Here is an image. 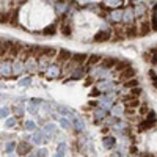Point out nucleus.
Segmentation results:
<instances>
[{"label": "nucleus", "mask_w": 157, "mask_h": 157, "mask_svg": "<svg viewBox=\"0 0 157 157\" xmlns=\"http://www.w3.org/2000/svg\"><path fill=\"white\" fill-rule=\"evenodd\" d=\"M108 38H110V30H101L94 35L93 41L94 43H104V41H108Z\"/></svg>", "instance_id": "nucleus-1"}, {"label": "nucleus", "mask_w": 157, "mask_h": 157, "mask_svg": "<svg viewBox=\"0 0 157 157\" xmlns=\"http://www.w3.org/2000/svg\"><path fill=\"white\" fill-rule=\"evenodd\" d=\"M20 49H22V46H20L19 43H11L10 44V49H8V55L10 57H17Z\"/></svg>", "instance_id": "nucleus-2"}, {"label": "nucleus", "mask_w": 157, "mask_h": 157, "mask_svg": "<svg viewBox=\"0 0 157 157\" xmlns=\"http://www.w3.org/2000/svg\"><path fill=\"white\" fill-rule=\"evenodd\" d=\"M43 104V101L41 99H30V104H29V113L35 115L38 112V107Z\"/></svg>", "instance_id": "nucleus-3"}, {"label": "nucleus", "mask_w": 157, "mask_h": 157, "mask_svg": "<svg viewBox=\"0 0 157 157\" xmlns=\"http://www.w3.org/2000/svg\"><path fill=\"white\" fill-rule=\"evenodd\" d=\"M33 143H36V145H43V143H46V135H44L43 131L35 132V135H33Z\"/></svg>", "instance_id": "nucleus-4"}, {"label": "nucleus", "mask_w": 157, "mask_h": 157, "mask_svg": "<svg viewBox=\"0 0 157 157\" xmlns=\"http://www.w3.org/2000/svg\"><path fill=\"white\" fill-rule=\"evenodd\" d=\"M0 72H2L5 77L10 76V74H11V63H10V61H3V63L0 65Z\"/></svg>", "instance_id": "nucleus-5"}, {"label": "nucleus", "mask_w": 157, "mask_h": 157, "mask_svg": "<svg viewBox=\"0 0 157 157\" xmlns=\"http://www.w3.org/2000/svg\"><path fill=\"white\" fill-rule=\"evenodd\" d=\"M10 44H11V41H3V43H0V57H3V55H8V49H10Z\"/></svg>", "instance_id": "nucleus-6"}, {"label": "nucleus", "mask_w": 157, "mask_h": 157, "mask_svg": "<svg viewBox=\"0 0 157 157\" xmlns=\"http://www.w3.org/2000/svg\"><path fill=\"white\" fill-rule=\"evenodd\" d=\"M115 65H116V60H115V58H104L101 61V68H102V69H104V68H112Z\"/></svg>", "instance_id": "nucleus-7"}, {"label": "nucleus", "mask_w": 157, "mask_h": 157, "mask_svg": "<svg viewBox=\"0 0 157 157\" xmlns=\"http://www.w3.org/2000/svg\"><path fill=\"white\" fill-rule=\"evenodd\" d=\"M60 76V68L58 66H53V65H50V68H49V71H47V77H58Z\"/></svg>", "instance_id": "nucleus-8"}, {"label": "nucleus", "mask_w": 157, "mask_h": 157, "mask_svg": "<svg viewBox=\"0 0 157 157\" xmlns=\"http://www.w3.org/2000/svg\"><path fill=\"white\" fill-rule=\"evenodd\" d=\"M30 151V146H29V143H25V141H20L19 143V146H17V154H27Z\"/></svg>", "instance_id": "nucleus-9"}, {"label": "nucleus", "mask_w": 157, "mask_h": 157, "mask_svg": "<svg viewBox=\"0 0 157 157\" xmlns=\"http://www.w3.org/2000/svg\"><path fill=\"white\" fill-rule=\"evenodd\" d=\"M71 58V52L69 50H60V55H58V61L60 63H63V61H66V60H69Z\"/></svg>", "instance_id": "nucleus-10"}, {"label": "nucleus", "mask_w": 157, "mask_h": 157, "mask_svg": "<svg viewBox=\"0 0 157 157\" xmlns=\"http://www.w3.org/2000/svg\"><path fill=\"white\" fill-rule=\"evenodd\" d=\"M52 134H55V124H47L46 127H44V135H50Z\"/></svg>", "instance_id": "nucleus-11"}, {"label": "nucleus", "mask_w": 157, "mask_h": 157, "mask_svg": "<svg viewBox=\"0 0 157 157\" xmlns=\"http://www.w3.org/2000/svg\"><path fill=\"white\" fill-rule=\"evenodd\" d=\"M113 145H115V138H113V137H105V138H104V148L110 149Z\"/></svg>", "instance_id": "nucleus-12"}, {"label": "nucleus", "mask_w": 157, "mask_h": 157, "mask_svg": "<svg viewBox=\"0 0 157 157\" xmlns=\"http://www.w3.org/2000/svg\"><path fill=\"white\" fill-rule=\"evenodd\" d=\"M134 74H135V71L132 69V68H127V69L121 74V79H131V77L134 76Z\"/></svg>", "instance_id": "nucleus-13"}, {"label": "nucleus", "mask_w": 157, "mask_h": 157, "mask_svg": "<svg viewBox=\"0 0 157 157\" xmlns=\"http://www.w3.org/2000/svg\"><path fill=\"white\" fill-rule=\"evenodd\" d=\"M154 126V121H149V119H146L143 124H140V131H146V129H149V127H152Z\"/></svg>", "instance_id": "nucleus-14"}, {"label": "nucleus", "mask_w": 157, "mask_h": 157, "mask_svg": "<svg viewBox=\"0 0 157 157\" xmlns=\"http://www.w3.org/2000/svg\"><path fill=\"white\" fill-rule=\"evenodd\" d=\"M30 83H32V79H30V77H24V79H20V80L17 82L19 86H29Z\"/></svg>", "instance_id": "nucleus-15"}, {"label": "nucleus", "mask_w": 157, "mask_h": 157, "mask_svg": "<svg viewBox=\"0 0 157 157\" xmlns=\"http://www.w3.org/2000/svg\"><path fill=\"white\" fill-rule=\"evenodd\" d=\"M27 69H29V71H35L36 69V61L35 60H33V58H30L29 61H27Z\"/></svg>", "instance_id": "nucleus-16"}, {"label": "nucleus", "mask_w": 157, "mask_h": 157, "mask_svg": "<svg viewBox=\"0 0 157 157\" xmlns=\"http://www.w3.org/2000/svg\"><path fill=\"white\" fill-rule=\"evenodd\" d=\"M85 76V69H76V72L72 74V79H82Z\"/></svg>", "instance_id": "nucleus-17"}, {"label": "nucleus", "mask_w": 157, "mask_h": 157, "mask_svg": "<svg viewBox=\"0 0 157 157\" xmlns=\"http://www.w3.org/2000/svg\"><path fill=\"white\" fill-rule=\"evenodd\" d=\"M102 58L99 57V55H93L90 60H88V65H90V66H93V65H96V63H99V61H101Z\"/></svg>", "instance_id": "nucleus-18"}, {"label": "nucleus", "mask_w": 157, "mask_h": 157, "mask_svg": "<svg viewBox=\"0 0 157 157\" xmlns=\"http://www.w3.org/2000/svg\"><path fill=\"white\" fill-rule=\"evenodd\" d=\"M76 127H77V131H83V121H82V118H76Z\"/></svg>", "instance_id": "nucleus-19"}, {"label": "nucleus", "mask_w": 157, "mask_h": 157, "mask_svg": "<svg viewBox=\"0 0 157 157\" xmlns=\"http://www.w3.org/2000/svg\"><path fill=\"white\" fill-rule=\"evenodd\" d=\"M60 124H61V127H65V129H71V122L68 119H65V118L60 119Z\"/></svg>", "instance_id": "nucleus-20"}, {"label": "nucleus", "mask_w": 157, "mask_h": 157, "mask_svg": "<svg viewBox=\"0 0 157 157\" xmlns=\"http://www.w3.org/2000/svg\"><path fill=\"white\" fill-rule=\"evenodd\" d=\"M149 30H151V29H149L148 24H143L140 27V33H141V35H146V33H149Z\"/></svg>", "instance_id": "nucleus-21"}, {"label": "nucleus", "mask_w": 157, "mask_h": 157, "mask_svg": "<svg viewBox=\"0 0 157 157\" xmlns=\"http://www.w3.org/2000/svg\"><path fill=\"white\" fill-rule=\"evenodd\" d=\"M5 124H6V127H13V126L16 124V116L8 118V119H6V122H5Z\"/></svg>", "instance_id": "nucleus-22"}, {"label": "nucleus", "mask_w": 157, "mask_h": 157, "mask_svg": "<svg viewBox=\"0 0 157 157\" xmlns=\"http://www.w3.org/2000/svg\"><path fill=\"white\" fill-rule=\"evenodd\" d=\"M14 74H20V71H22V66H20V63H14V66H13L11 69Z\"/></svg>", "instance_id": "nucleus-23"}, {"label": "nucleus", "mask_w": 157, "mask_h": 157, "mask_svg": "<svg viewBox=\"0 0 157 157\" xmlns=\"http://www.w3.org/2000/svg\"><path fill=\"white\" fill-rule=\"evenodd\" d=\"M8 113H10L8 107H3V108H0V118H6V116H8Z\"/></svg>", "instance_id": "nucleus-24"}, {"label": "nucleus", "mask_w": 157, "mask_h": 157, "mask_svg": "<svg viewBox=\"0 0 157 157\" xmlns=\"http://www.w3.org/2000/svg\"><path fill=\"white\" fill-rule=\"evenodd\" d=\"M61 32H63L65 35H69V33H71V27L66 25V22H65L63 25H61Z\"/></svg>", "instance_id": "nucleus-25"}, {"label": "nucleus", "mask_w": 157, "mask_h": 157, "mask_svg": "<svg viewBox=\"0 0 157 157\" xmlns=\"http://www.w3.org/2000/svg\"><path fill=\"white\" fill-rule=\"evenodd\" d=\"M58 110L61 112V113H66V115H72V110H69L68 107H63V105H60L58 107Z\"/></svg>", "instance_id": "nucleus-26"}, {"label": "nucleus", "mask_w": 157, "mask_h": 157, "mask_svg": "<svg viewBox=\"0 0 157 157\" xmlns=\"http://www.w3.org/2000/svg\"><path fill=\"white\" fill-rule=\"evenodd\" d=\"M25 129H27V131H33V129H35V122H33V121H27L25 122Z\"/></svg>", "instance_id": "nucleus-27"}, {"label": "nucleus", "mask_w": 157, "mask_h": 157, "mask_svg": "<svg viewBox=\"0 0 157 157\" xmlns=\"http://www.w3.org/2000/svg\"><path fill=\"white\" fill-rule=\"evenodd\" d=\"M112 101H113L112 96H105V98H102V105H108Z\"/></svg>", "instance_id": "nucleus-28"}, {"label": "nucleus", "mask_w": 157, "mask_h": 157, "mask_svg": "<svg viewBox=\"0 0 157 157\" xmlns=\"http://www.w3.org/2000/svg\"><path fill=\"white\" fill-rule=\"evenodd\" d=\"M113 113L116 115V116H121L122 115V108L119 107V105H116V107H113Z\"/></svg>", "instance_id": "nucleus-29"}, {"label": "nucleus", "mask_w": 157, "mask_h": 157, "mask_svg": "<svg viewBox=\"0 0 157 157\" xmlns=\"http://www.w3.org/2000/svg\"><path fill=\"white\" fill-rule=\"evenodd\" d=\"M94 116H96V118H104L105 112L104 110H94Z\"/></svg>", "instance_id": "nucleus-30"}, {"label": "nucleus", "mask_w": 157, "mask_h": 157, "mask_svg": "<svg viewBox=\"0 0 157 157\" xmlns=\"http://www.w3.org/2000/svg\"><path fill=\"white\" fill-rule=\"evenodd\" d=\"M14 113H16V116H17V118H19V116H22V113H24L22 107H14Z\"/></svg>", "instance_id": "nucleus-31"}, {"label": "nucleus", "mask_w": 157, "mask_h": 157, "mask_svg": "<svg viewBox=\"0 0 157 157\" xmlns=\"http://www.w3.org/2000/svg\"><path fill=\"white\" fill-rule=\"evenodd\" d=\"M46 35H50V33H55V25H50V27H47V30H44Z\"/></svg>", "instance_id": "nucleus-32"}, {"label": "nucleus", "mask_w": 157, "mask_h": 157, "mask_svg": "<svg viewBox=\"0 0 157 157\" xmlns=\"http://www.w3.org/2000/svg\"><path fill=\"white\" fill-rule=\"evenodd\" d=\"M137 85H138V82H137V80H131V82H127V83H126L127 88H132V86H137Z\"/></svg>", "instance_id": "nucleus-33"}, {"label": "nucleus", "mask_w": 157, "mask_h": 157, "mask_svg": "<svg viewBox=\"0 0 157 157\" xmlns=\"http://www.w3.org/2000/svg\"><path fill=\"white\" fill-rule=\"evenodd\" d=\"M14 143H8V145H6V148H5V151H8V152H11L13 151V149H14Z\"/></svg>", "instance_id": "nucleus-34"}, {"label": "nucleus", "mask_w": 157, "mask_h": 157, "mask_svg": "<svg viewBox=\"0 0 157 157\" xmlns=\"http://www.w3.org/2000/svg\"><path fill=\"white\" fill-rule=\"evenodd\" d=\"M112 86H113L112 83H102L101 85V90H112Z\"/></svg>", "instance_id": "nucleus-35"}, {"label": "nucleus", "mask_w": 157, "mask_h": 157, "mask_svg": "<svg viewBox=\"0 0 157 157\" xmlns=\"http://www.w3.org/2000/svg\"><path fill=\"white\" fill-rule=\"evenodd\" d=\"M132 16H134V14H132V11H126L124 19H126V20H132Z\"/></svg>", "instance_id": "nucleus-36"}, {"label": "nucleus", "mask_w": 157, "mask_h": 157, "mask_svg": "<svg viewBox=\"0 0 157 157\" xmlns=\"http://www.w3.org/2000/svg\"><path fill=\"white\" fill-rule=\"evenodd\" d=\"M46 154H47L46 149H39V151L36 152V155H38V157H46Z\"/></svg>", "instance_id": "nucleus-37"}, {"label": "nucleus", "mask_w": 157, "mask_h": 157, "mask_svg": "<svg viewBox=\"0 0 157 157\" xmlns=\"http://www.w3.org/2000/svg\"><path fill=\"white\" fill-rule=\"evenodd\" d=\"M112 16H113V19H115V20H119V19H121V13H113Z\"/></svg>", "instance_id": "nucleus-38"}, {"label": "nucleus", "mask_w": 157, "mask_h": 157, "mask_svg": "<svg viewBox=\"0 0 157 157\" xmlns=\"http://www.w3.org/2000/svg\"><path fill=\"white\" fill-rule=\"evenodd\" d=\"M108 3H110V5H119L121 0H108Z\"/></svg>", "instance_id": "nucleus-39"}, {"label": "nucleus", "mask_w": 157, "mask_h": 157, "mask_svg": "<svg viewBox=\"0 0 157 157\" xmlns=\"http://www.w3.org/2000/svg\"><path fill=\"white\" fill-rule=\"evenodd\" d=\"M115 66H116V69H122V68L127 66V63H119V65H115Z\"/></svg>", "instance_id": "nucleus-40"}, {"label": "nucleus", "mask_w": 157, "mask_h": 157, "mask_svg": "<svg viewBox=\"0 0 157 157\" xmlns=\"http://www.w3.org/2000/svg\"><path fill=\"white\" fill-rule=\"evenodd\" d=\"M53 157H65V152H61V151H57V154L53 155Z\"/></svg>", "instance_id": "nucleus-41"}, {"label": "nucleus", "mask_w": 157, "mask_h": 157, "mask_svg": "<svg viewBox=\"0 0 157 157\" xmlns=\"http://www.w3.org/2000/svg\"><path fill=\"white\" fill-rule=\"evenodd\" d=\"M91 94H93V96H98V94H99V90H93Z\"/></svg>", "instance_id": "nucleus-42"}, {"label": "nucleus", "mask_w": 157, "mask_h": 157, "mask_svg": "<svg viewBox=\"0 0 157 157\" xmlns=\"http://www.w3.org/2000/svg\"><path fill=\"white\" fill-rule=\"evenodd\" d=\"M29 157H38V155H36V154H30Z\"/></svg>", "instance_id": "nucleus-43"}, {"label": "nucleus", "mask_w": 157, "mask_h": 157, "mask_svg": "<svg viewBox=\"0 0 157 157\" xmlns=\"http://www.w3.org/2000/svg\"><path fill=\"white\" fill-rule=\"evenodd\" d=\"M10 157H17L16 154H10Z\"/></svg>", "instance_id": "nucleus-44"}, {"label": "nucleus", "mask_w": 157, "mask_h": 157, "mask_svg": "<svg viewBox=\"0 0 157 157\" xmlns=\"http://www.w3.org/2000/svg\"><path fill=\"white\" fill-rule=\"evenodd\" d=\"M0 88H3V83H2V82H0Z\"/></svg>", "instance_id": "nucleus-45"}]
</instances>
